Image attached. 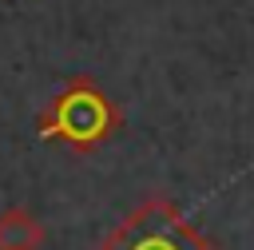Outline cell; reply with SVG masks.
Listing matches in <instances>:
<instances>
[{"label":"cell","mask_w":254,"mask_h":250,"mask_svg":"<svg viewBox=\"0 0 254 250\" xmlns=\"http://www.w3.org/2000/svg\"><path fill=\"white\" fill-rule=\"evenodd\" d=\"M91 250H222V246L206 238L194 222H187L179 202H171L167 194H151L123 222H115Z\"/></svg>","instance_id":"cell-2"},{"label":"cell","mask_w":254,"mask_h":250,"mask_svg":"<svg viewBox=\"0 0 254 250\" xmlns=\"http://www.w3.org/2000/svg\"><path fill=\"white\" fill-rule=\"evenodd\" d=\"M48 226L36 210L28 206H8L0 210V250H44Z\"/></svg>","instance_id":"cell-3"},{"label":"cell","mask_w":254,"mask_h":250,"mask_svg":"<svg viewBox=\"0 0 254 250\" xmlns=\"http://www.w3.org/2000/svg\"><path fill=\"white\" fill-rule=\"evenodd\" d=\"M123 127L119 103L91 75H71L36 115V135L44 143H60L75 155L99 151Z\"/></svg>","instance_id":"cell-1"}]
</instances>
